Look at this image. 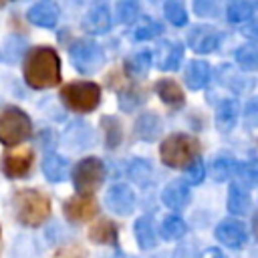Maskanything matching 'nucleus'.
I'll return each mask as SVG.
<instances>
[{"label":"nucleus","instance_id":"nucleus-1","mask_svg":"<svg viewBox=\"0 0 258 258\" xmlns=\"http://www.w3.org/2000/svg\"><path fill=\"white\" fill-rule=\"evenodd\" d=\"M22 75L30 89H50L60 83V58L52 46H32L22 60Z\"/></svg>","mask_w":258,"mask_h":258},{"label":"nucleus","instance_id":"nucleus-2","mask_svg":"<svg viewBox=\"0 0 258 258\" xmlns=\"http://www.w3.org/2000/svg\"><path fill=\"white\" fill-rule=\"evenodd\" d=\"M12 212L22 226L38 228L50 216V200L40 189L24 187L12 196Z\"/></svg>","mask_w":258,"mask_h":258},{"label":"nucleus","instance_id":"nucleus-3","mask_svg":"<svg viewBox=\"0 0 258 258\" xmlns=\"http://www.w3.org/2000/svg\"><path fill=\"white\" fill-rule=\"evenodd\" d=\"M200 155V141L187 133H173L159 145V157L167 167L183 169Z\"/></svg>","mask_w":258,"mask_h":258},{"label":"nucleus","instance_id":"nucleus-4","mask_svg":"<svg viewBox=\"0 0 258 258\" xmlns=\"http://www.w3.org/2000/svg\"><path fill=\"white\" fill-rule=\"evenodd\" d=\"M60 101L75 113H91L101 101V87L91 81H73L60 89Z\"/></svg>","mask_w":258,"mask_h":258},{"label":"nucleus","instance_id":"nucleus-5","mask_svg":"<svg viewBox=\"0 0 258 258\" xmlns=\"http://www.w3.org/2000/svg\"><path fill=\"white\" fill-rule=\"evenodd\" d=\"M32 133V121L30 117L14 105H8L0 111V143L2 145H18L24 139H28Z\"/></svg>","mask_w":258,"mask_h":258},{"label":"nucleus","instance_id":"nucleus-6","mask_svg":"<svg viewBox=\"0 0 258 258\" xmlns=\"http://www.w3.org/2000/svg\"><path fill=\"white\" fill-rule=\"evenodd\" d=\"M105 181V163L99 157H85L73 167V185L79 196H93Z\"/></svg>","mask_w":258,"mask_h":258},{"label":"nucleus","instance_id":"nucleus-7","mask_svg":"<svg viewBox=\"0 0 258 258\" xmlns=\"http://www.w3.org/2000/svg\"><path fill=\"white\" fill-rule=\"evenodd\" d=\"M71 54V62L73 67L83 73V75H91L95 73L101 64H103V50L95 40H87V38H79L71 44L69 48Z\"/></svg>","mask_w":258,"mask_h":258},{"label":"nucleus","instance_id":"nucleus-8","mask_svg":"<svg viewBox=\"0 0 258 258\" xmlns=\"http://www.w3.org/2000/svg\"><path fill=\"white\" fill-rule=\"evenodd\" d=\"M34 163V153L30 149H14L6 151L0 159V169L10 179H20L30 173V167Z\"/></svg>","mask_w":258,"mask_h":258},{"label":"nucleus","instance_id":"nucleus-9","mask_svg":"<svg viewBox=\"0 0 258 258\" xmlns=\"http://www.w3.org/2000/svg\"><path fill=\"white\" fill-rule=\"evenodd\" d=\"M62 212L69 222L81 224V222H89L91 218H95L99 212V206L91 196H73L62 204Z\"/></svg>","mask_w":258,"mask_h":258},{"label":"nucleus","instance_id":"nucleus-10","mask_svg":"<svg viewBox=\"0 0 258 258\" xmlns=\"http://www.w3.org/2000/svg\"><path fill=\"white\" fill-rule=\"evenodd\" d=\"M113 24V18H111V10L105 2L97 0L89 6L85 18H83V28L89 32V34H105L109 32Z\"/></svg>","mask_w":258,"mask_h":258},{"label":"nucleus","instance_id":"nucleus-11","mask_svg":"<svg viewBox=\"0 0 258 258\" xmlns=\"http://www.w3.org/2000/svg\"><path fill=\"white\" fill-rule=\"evenodd\" d=\"M107 208L117 216H127L135 208V194L127 183H115L107 189L105 196Z\"/></svg>","mask_w":258,"mask_h":258},{"label":"nucleus","instance_id":"nucleus-12","mask_svg":"<svg viewBox=\"0 0 258 258\" xmlns=\"http://www.w3.org/2000/svg\"><path fill=\"white\" fill-rule=\"evenodd\" d=\"M246 228L236 218H226L216 226V238L220 244L228 248H240L246 242Z\"/></svg>","mask_w":258,"mask_h":258},{"label":"nucleus","instance_id":"nucleus-13","mask_svg":"<svg viewBox=\"0 0 258 258\" xmlns=\"http://www.w3.org/2000/svg\"><path fill=\"white\" fill-rule=\"evenodd\" d=\"M218 42H220V34L212 26H208V24L194 26L189 30V34H187V44L191 46L194 52H200V54L216 50Z\"/></svg>","mask_w":258,"mask_h":258},{"label":"nucleus","instance_id":"nucleus-14","mask_svg":"<svg viewBox=\"0 0 258 258\" xmlns=\"http://www.w3.org/2000/svg\"><path fill=\"white\" fill-rule=\"evenodd\" d=\"M189 196H191V191H189V185L185 179H173L161 189V202L173 212L183 210L189 204Z\"/></svg>","mask_w":258,"mask_h":258},{"label":"nucleus","instance_id":"nucleus-15","mask_svg":"<svg viewBox=\"0 0 258 258\" xmlns=\"http://www.w3.org/2000/svg\"><path fill=\"white\" fill-rule=\"evenodd\" d=\"M28 20L34 24V26H40V28H54L56 22H58V8L52 4V2H36L34 6L28 8L26 12Z\"/></svg>","mask_w":258,"mask_h":258},{"label":"nucleus","instance_id":"nucleus-16","mask_svg":"<svg viewBox=\"0 0 258 258\" xmlns=\"http://www.w3.org/2000/svg\"><path fill=\"white\" fill-rule=\"evenodd\" d=\"M155 91H157L159 99L165 105H169L171 109H181L183 103H185V95H183L181 87L173 79H161V81H157Z\"/></svg>","mask_w":258,"mask_h":258},{"label":"nucleus","instance_id":"nucleus-17","mask_svg":"<svg viewBox=\"0 0 258 258\" xmlns=\"http://www.w3.org/2000/svg\"><path fill=\"white\" fill-rule=\"evenodd\" d=\"M42 173L52 183L64 181L69 175V161L56 153H46L42 159Z\"/></svg>","mask_w":258,"mask_h":258},{"label":"nucleus","instance_id":"nucleus-18","mask_svg":"<svg viewBox=\"0 0 258 258\" xmlns=\"http://www.w3.org/2000/svg\"><path fill=\"white\" fill-rule=\"evenodd\" d=\"M210 64L204 62V60H191L185 69V85L191 89V91H200L208 85L210 81Z\"/></svg>","mask_w":258,"mask_h":258},{"label":"nucleus","instance_id":"nucleus-19","mask_svg":"<svg viewBox=\"0 0 258 258\" xmlns=\"http://www.w3.org/2000/svg\"><path fill=\"white\" fill-rule=\"evenodd\" d=\"M240 117V105L234 99H224L216 109V125L220 131H230Z\"/></svg>","mask_w":258,"mask_h":258},{"label":"nucleus","instance_id":"nucleus-20","mask_svg":"<svg viewBox=\"0 0 258 258\" xmlns=\"http://www.w3.org/2000/svg\"><path fill=\"white\" fill-rule=\"evenodd\" d=\"M135 135L143 141H155L161 135V119L155 113H143L135 123Z\"/></svg>","mask_w":258,"mask_h":258},{"label":"nucleus","instance_id":"nucleus-21","mask_svg":"<svg viewBox=\"0 0 258 258\" xmlns=\"http://www.w3.org/2000/svg\"><path fill=\"white\" fill-rule=\"evenodd\" d=\"M89 240L95 242V244H105V246L117 244V226H115L111 220L101 218V220H97V222L91 226V230H89Z\"/></svg>","mask_w":258,"mask_h":258},{"label":"nucleus","instance_id":"nucleus-22","mask_svg":"<svg viewBox=\"0 0 258 258\" xmlns=\"http://www.w3.org/2000/svg\"><path fill=\"white\" fill-rule=\"evenodd\" d=\"M151 60H153V52L149 48L137 50V52H133L125 58V71L131 77H143V75H147V71L151 67Z\"/></svg>","mask_w":258,"mask_h":258},{"label":"nucleus","instance_id":"nucleus-23","mask_svg":"<svg viewBox=\"0 0 258 258\" xmlns=\"http://www.w3.org/2000/svg\"><path fill=\"white\" fill-rule=\"evenodd\" d=\"M135 238H137L139 248H143V250H149V248H153L157 244V232H155L153 220L149 216L137 218V222H135Z\"/></svg>","mask_w":258,"mask_h":258},{"label":"nucleus","instance_id":"nucleus-24","mask_svg":"<svg viewBox=\"0 0 258 258\" xmlns=\"http://www.w3.org/2000/svg\"><path fill=\"white\" fill-rule=\"evenodd\" d=\"M228 210L236 216H244L250 210V194L246 187L232 183L228 189Z\"/></svg>","mask_w":258,"mask_h":258},{"label":"nucleus","instance_id":"nucleus-25","mask_svg":"<svg viewBox=\"0 0 258 258\" xmlns=\"http://www.w3.org/2000/svg\"><path fill=\"white\" fill-rule=\"evenodd\" d=\"M187 232V226L185 222L177 216V214H171V216H165L161 220V226H159V234L163 240H179L183 238Z\"/></svg>","mask_w":258,"mask_h":258},{"label":"nucleus","instance_id":"nucleus-26","mask_svg":"<svg viewBox=\"0 0 258 258\" xmlns=\"http://www.w3.org/2000/svg\"><path fill=\"white\" fill-rule=\"evenodd\" d=\"M161 56H159V69L163 71H173L179 67L181 56H183V46L179 42H163L161 44Z\"/></svg>","mask_w":258,"mask_h":258},{"label":"nucleus","instance_id":"nucleus-27","mask_svg":"<svg viewBox=\"0 0 258 258\" xmlns=\"http://www.w3.org/2000/svg\"><path fill=\"white\" fill-rule=\"evenodd\" d=\"M234 173H236V179H238L236 183L238 185H242L246 189L258 185V159H248V161L236 165Z\"/></svg>","mask_w":258,"mask_h":258},{"label":"nucleus","instance_id":"nucleus-28","mask_svg":"<svg viewBox=\"0 0 258 258\" xmlns=\"http://www.w3.org/2000/svg\"><path fill=\"white\" fill-rule=\"evenodd\" d=\"M254 6L250 0H228L226 4V14L232 22H246L252 18Z\"/></svg>","mask_w":258,"mask_h":258},{"label":"nucleus","instance_id":"nucleus-29","mask_svg":"<svg viewBox=\"0 0 258 258\" xmlns=\"http://www.w3.org/2000/svg\"><path fill=\"white\" fill-rule=\"evenodd\" d=\"M141 2L139 0H117L115 4V16L121 24H133L139 16Z\"/></svg>","mask_w":258,"mask_h":258},{"label":"nucleus","instance_id":"nucleus-30","mask_svg":"<svg viewBox=\"0 0 258 258\" xmlns=\"http://www.w3.org/2000/svg\"><path fill=\"white\" fill-rule=\"evenodd\" d=\"M101 127H103V133H105V145L109 149L117 147L121 143V137H123V127H121L119 119H115V117H103L101 119Z\"/></svg>","mask_w":258,"mask_h":258},{"label":"nucleus","instance_id":"nucleus-31","mask_svg":"<svg viewBox=\"0 0 258 258\" xmlns=\"http://www.w3.org/2000/svg\"><path fill=\"white\" fill-rule=\"evenodd\" d=\"M236 169V161L230 157V155H220L218 159H214L212 167H210V173L216 181H226Z\"/></svg>","mask_w":258,"mask_h":258},{"label":"nucleus","instance_id":"nucleus-32","mask_svg":"<svg viewBox=\"0 0 258 258\" xmlns=\"http://www.w3.org/2000/svg\"><path fill=\"white\" fill-rule=\"evenodd\" d=\"M163 14H165V18H167L171 24H175V26H183V24L187 22V12H185L181 0H167V2L163 4Z\"/></svg>","mask_w":258,"mask_h":258},{"label":"nucleus","instance_id":"nucleus-33","mask_svg":"<svg viewBox=\"0 0 258 258\" xmlns=\"http://www.w3.org/2000/svg\"><path fill=\"white\" fill-rule=\"evenodd\" d=\"M129 177L139 185H147V181L151 179V165L143 159H133L129 163Z\"/></svg>","mask_w":258,"mask_h":258},{"label":"nucleus","instance_id":"nucleus-34","mask_svg":"<svg viewBox=\"0 0 258 258\" xmlns=\"http://www.w3.org/2000/svg\"><path fill=\"white\" fill-rule=\"evenodd\" d=\"M236 60L244 67V69H250V71H258V48L256 46H242L236 50Z\"/></svg>","mask_w":258,"mask_h":258},{"label":"nucleus","instance_id":"nucleus-35","mask_svg":"<svg viewBox=\"0 0 258 258\" xmlns=\"http://www.w3.org/2000/svg\"><path fill=\"white\" fill-rule=\"evenodd\" d=\"M161 30H163V26L159 24V22H155V20H145L137 30H135V38L137 40H151V38H155V36H159L161 34Z\"/></svg>","mask_w":258,"mask_h":258},{"label":"nucleus","instance_id":"nucleus-36","mask_svg":"<svg viewBox=\"0 0 258 258\" xmlns=\"http://www.w3.org/2000/svg\"><path fill=\"white\" fill-rule=\"evenodd\" d=\"M135 93H137V89H127L125 93L119 95V103H121V109L123 111H131V109H135L139 105L141 97H137Z\"/></svg>","mask_w":258,"mask_h":258},{"label":"nucleus","instance_id":"nucleus-37","mask_svg":"<svg viewBox=\"0 0 258 258\" xmlns=\"http://www.w3.org/2000/svg\"><path fill=\"white\" fill-rule=\"evenodd\" d=\"M185 175H187V181H189V183H200V181H202V177H204V163H202L200 157L194 159V161L187 165Z\"/></svg>","mask_w":258,"mask_h":258},{"label":"nucleus","instance_id":"nucleus-38","mask_svg":"<svg viewBox=\"0 0 258 258\" xmlns=\"http://www.w3.org/2000/svg\"><path fill=\"white\" fill-rule=\"evenodd\" d=\"M194 10L200 16H216V2L214 0H194Z\"/></svg>","mask_w":258,"mask_h":258},{"label":"nucleus","instance_id":"nucleus-39","mask_svg":"<svg viewBox=\"0 0 258 258\" xmlns=\"http://www.w3.org/2000/svg\"><path fill=\"white\" fill-rule=\"evenodd\" d=\"M242 32L248 38L258 40V18H252V20H248V24H242Z\"/></svg>","mask_w":258,"mask_h":258},{"label":"nucleus","instance_id":"nucleus-40","mask_svg":"<svg viewBox=\"0 0 258 258\" xmlns=\"http://www.w3.org/2000/svg\"><path fill=\"white\" fill-rule=\"evenodd\" d=\"M204 258H226V256H224L222 250H218V248H210V250H206Z\"/></svg>","mask_w":258,"mask_h":258},{"label":"nucleus","instance_id":"nucleus-41","mask_svg":"<svg viewBox=\"0 0 258 258\" xmlns=\"http://www.w3.org/2000/svg\"><path fill=\"white\" fill-rule=\"evenodd\" d=\"M175 258H196V256H194V252L189 248H181V250H177Z\"/></svg>","mask_w":258,"mask_h":258},{"label":"nucleus","instance_id":"nucleus-42","mask_svg":"<svg viewBox=\"0 0 258 258\" xmlns=\"http://www.w3.org/2000/svg\"><path fill=\"white\" fill-rule=\"evenodd\" d=\"M252 228H254V236H256V240H258V212H256V216H254V222H252Z\"/></svg>","mask_w":258,"mask_h":258},{"label":"nucleus","instance_id":"nucleus-43","mask_svg":"<svg viewBox=\"0 0 258 258\" xmlns=\"http://www.w3.org/2000/svg\"><path fill=\"white\" fill-rule=\"evenodd\" d=\"M4 2H6V0H0V6H2V4H4Z\"/></svg>","mask_w":258,"mask_h":258},{"label":"nucleus","instance_id":"nucleus-44","mask_svg":"<svg viewBox=\"0 0 258 258\" xmlns=\"http://www.w3.org/2000/svg\"><path fill=\"white\" fill-rule=\"evenodd\" d=\"M151 2H161V0H151Z\"/></svg>","mask_w":258,"mask_h":258}]
</instances>
